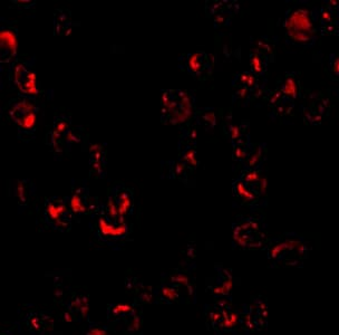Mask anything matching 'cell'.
Returning <instances> with one entry per match:
<instances>
[{
	"label": "cell",
	"instance_id": "cell-20",
	"mask_svg": "<svg viewBox=\"0 0 339 335\" xmlns=\"http://www.w3.org/2000/svg\"><path fill=\"white\" fill-rule=\"evenodd\" d=\"M258 75L254 73L245 72L241 74H238L235 80H233V85L238 89H247L250 91H254L256 87H259V79L256 77Z\"/></svg>",
	"mask_w": 339,
	"mask_h": 335
},
{
	"label": "cell",
	"instance_id": "cell-31",
	"mask_svg": "<svg viewBox=\"0 0 339 335\" xmlns=\"http://www.w3.org/2000/svg\"><path fill=\"white\" fill-rule=\"evenodd\" d=\"M336 15L334 13L331 8L328 6H324L320 10L319 13V22L320 25H326V24H332V22H336Z\"/></svg>",
	"mask_w": 339,
	"mask_h": 335
},
{
	"label": "cell",
	"instance_id": "cell-14",
	"mask_svg": "<svg viewBox=\"0 0 339 335\" xmlns=\"http://www.w3.org/2000/svg\"><path fill=\"white\" fill-rule=\"evenodd\" d=\"M97 222L98 235L106 239H118L127 235V226L125 223H118L109 219L103 211L98 214Z\"/></svg>",
	"mask_w": 339,
	"mask_h": 335
},
{
	"label": "cell",
	"instance_id": "cell-32",
	"mask_svg": "<svg viewBox=\"0 0 339 335\" xmlns=\"http://www.w3.org/2000/svg\"><path fill=\"white\" fill-rule=\"evenodd\" d=\"M254 50H256V52L265 55V56H267L268 58L271 57L272 53H273V49H272L271 46H270V44L267 42V40H263L262 38H259V39L255 40Z\"/></svg>",
	"mask_w": 339,
	"mask_h": 335
},
{
	"label": "cell",
	"instance_id": "cell-37",
	"mask_svg": "<svg viewBox=\"0 0 339 335\" xmlns=\"http://www.w3.org/2000/svg\"><path fill=\"white\" fill-rule=\"evenodd\" d=\"M1 335H16V334H13L11 331H3Z\"/></svg>",
	"mask_w": 339,
	"mask_h": 335
},
{
	"label": "cell",
	"instance_id": "cell-24",
	"mask_svg": "<svg viewBox=\"0 0 339 335\" xmlns=\"http://www.w3.org/2000/svg\"><path fill=\"white\" fill-rule=\"evenodd\" d=\"M67 309L70 310L71 313L76 316V318L84 316L87 311V300L83 296H76L73 298V301L70 302Z\"/></svg>",
	"mask_w": 339,
	"mask_h": 335
},
{
	"label": "cell",
	"instance_id": "cell-16",
	"mask_svg": "<svg viewBox=\"0 0 339 335\" xmlns=\"http://www.w3.org/2000/svg\"><path fill=\"white\" fill-rule=\"evenodd\" d=\"M233 191H235L236 198L239 200L242 205L254 206L259 204L260 200L259 192L240 178L233 183Z\"/></svg>",
	"mask_w": 339,
	"mask_h": 335
},
{
	"label": "cell",
	"instance_id": "cell-28",
	"mask_svg": "<svg viewBox=\"0 0 339 335\" xmlns=\"http://www.w3.org/2000/svg\"><path fill=\"white\" fill-rule=\"evenodd\" d=\"M254 149V148L251 143L247 145H236L233 148V159L237 160V161L245 162L250 157V154L253 153Z\"/></svg>",
	"mask_w": 339,
	"mask_h": 335
},
{
	"label": "cell",
	"instance_id": "cell-12",
	"mask_svg": "<svg viewBox=\"0 0 339 335\" xmlns=\"http://www.w3.org/2000/svg\"><path fill=\"white\" fill-rule=\"evenodd\" d=\"M17 30L11 27L2 28L0 33V56L1 64L11 65L17 55Z\"/></svg>",
	"mask_w": 339,
	"mask_h": 335
},
{
	"label": "cell",
	"instance_id": "cell-2",
	"mask_svg": "<svg viewBox=\"0 0 339 335\" xmlns=\"http://www.w3.org/2000/svg\"><path fill=\"white\" fill-rule=\"evenodd\" d=\"M8 115L18 128V135L22 140H30L37 125V108L28 98H19L9 103Z\"/></svg>",
	"mask_w": 339,
	"mask_h": 335
},
{
	"label": "cell",
	"instance_id": "cell-13",
	"mask_svg": "<svg viewBox=\"0 0 339 335\" xmlns=\"http://www.w3.org/2000/svg\"><path fill=\"white\" fill-rule=\"evenodd\" d=\"M209 320L215 330L229 331V330H232L235 328L238 321H240V318H238L236 313H233L230 310V307L222 305L213 307L210 311Z\"/></svg>",
	"mask_w": 339,
	"mask_h": 335
},
{
	"label": "cell",
	"instance_id": "cell-23",
	"mask_svg": "<svg viewBox=\"0 0 339 335\" xmlns=\"http://www.w3.org/2000/svg\"><path fill=\"white\" fill-rule=\"evenodd\" d=\"M280 90L283 96H286L287 99L292 101L297 99L298 94H299V83L296 81L294 76L288 75L285 79V82H283Z\"/></svg>",
	"mask_w": 339,
	"mask_h": 335
},
{
	"label": "cell",
	"instance_id": "cell-27",
	"mask_svg": "<svg viewBox=\"0 0 339 335\" xmlns=\"http://www.w3.org/2000/svg\"><path fill=\"white\" fill-rule=\"evenodd\" d=\"M248 123H241L240 125H236V124H229L226 127V132L229 136V139L232 141V144L235 143V142L239 139L240 136H242L244 134H248Z\"/></svg>",
	"mask_w": 339,
	"mask_h": 335
},
{
	"label": "cell",
	"instance_id": "cell-7",
	"mask_svg": "<svg viewBox=\"0 0 339 335\" xmlns=\"http://www.w3.org/2000/svg\"><path fill=\"white\" fill-rule=\"evenodd\" d=\"M235 239L245 248H258L263 245L264 236L259 223L254 219H245L235 224Z\"/></svg>",
	"mask_w": 339,
	"mask_h": 335
},
{
	"label": "cell",
	"instance_id": "cell-35",
	"mask_svg": "<svg viewBox=\"0 0 339 335\" xmlns=\"http://www.w3.org/2000/svg\"><path fill=\"white\" fill-rule=\"evenodd\" d=\"M320 29H322L323 34H325V35H337L338 30H339L338 21L332 22V24L320 25Z\"/></svg>",
	"mask_w": 339,
	"mask_h": 335
},
{
	"label": "cell",
	"instance_id": "cell-8",
	"mask_svg": "<svg viewBox=\"0 0 339 335\" xmlns=\"http://www.w3.org/2000/svg\"><path fill=\"white\" fill-rule=\"evenodd\" d=\"M184 67L195 79L205 80L212 73L213 58L204 52L191 53L184 58Z\"/></svg>",
	"mask_w": 339,
	"mask_h": 335
},
{
	"label": "cell",
	"instance_id": "cell-11",
	"mask_svg": "<svg viewBox=\"0 0 339 335\" xmlns=\"http://www.w3.org/2000/svg\"><path fill=\"white\" fill-rule=\"evenodd\" d=\"M72 130L71 122L65 116L56 117L54 121V124L52 130L47 134V143L50 148H53L55 152H62L63 151V143H65V139L68 134V132Z\"/></svg>",
	"mask_w": 339,
	"mask_h": 335
},
{
	"label": "cell",
	"instance_id": "cell-29",
	"mask_svg": "<svg viewBox=\"0 0 339 335\" xmlns=\"http://www.w3.org/2000/svg\"><path fill=\"white\" fill-rule=\"evenodd\" d=\"M292 109H294V103H292V101L287 98L286 99L283 98L281 102L274 107V113H276L278 116H285L292 111Z\"/></svg>",
	"mask_w": 339,
	"mask_h": 335
},
{
	"label": "cell",
	"instance_id": "cell-21",
	"mask_svg": "<svg viewBox=\"0 0 339 335\" xmlns=\"http://www.w3.org/2000/svg\"><path fill=\"white\" fill-rule=\"evenodd\" d=\"M269 58L265 55L254 50L250 54V66L251 71L255 75H262L267 70Z\"/></svg>",
	"mask_w": 339,
	"mask_h": 335
},
{
	"label": "cell",
	"instance_id": "cell-1",
	"mask_svg": "<svg viewBox=\"0 0 339 335\" xmlns=\"http://www.w3.org/2000/svg\"><path fill=\"white\" fill-rule=\"evenodd\" d=\"M161 120L166 124H182L193 114L194 99L183 90H164L162 92Z\"/></svg>",
	"mask_w": 339,
	"mask_h": 335
},
{
	"label": "cell",
	"instance_id": "cell-17",
	"mask_svg": "<svg viewBox=\"0 0 339 335\" xmlns=\"http://www.w3.org/2000/svg\"><path fill=\"white\" fill-rule=\"evenodd\" d=\"M54 27L55 34L57 36L68 35L72 28V18L70 11L65 9H58L54 16Z\"/></svg>",
	"mask_w": 339,
	"mask_h": 335
},
{
	"label": "cell",
	"instance_id": "cell-33",
	"mask_svg": "<svg viewBox=\"0 0 339 335\" xmlns=\"http://www.w3.org/2000/svg\"><path fill=\"white\" fill-rule=\"evenodd\" d=\"M329 72L334 79L339 80V54H332L329 58Z\"/></svg>",
	"mask_w": 339,
	"mask_h": 335
},
{
	"label": "cell",
	"instance_id": "cell-5",
	"mask_svg": "<svg viewBox=\"0 0 339 335\" xmlns=\"http://www.w3.org/2000/svg\"><path fill=\"white\" fill-rule=\"evenodd\" d=\"M12 74L13 85L21 95L30 99L38 94L37 76L30 64L26 62H16L13 65Z\"/></svg>",
	"mask_w": 339,
	"mask_h": 335
},
{
	"label": "cell",
	"instance_id": "cell-18",
	"mask_svg": "<svg viewBox=\"0 0 339 335\" xmlns=\"http://www.w3.org/2000/svg\"><path fill=\"white\" fill-rule=\"evenodd\" d=\"M231 281L232 278L230 276V274H229L226 269H222L218 272V276L215 278L213 286L209 287V290L211 291L212 294H214L215 296H219V295H227L229 294V290H230L231 287Z\"/></svg>",
	"mask_w": 339,
	"mask_h": 335
},
{
	"label": "cell",
	"instance_id": "cell-6",
	"mask_svg": "<svg viewBox=\"0 0 339 335\" xmlns=\"http://www.w3.org/2000/svg\"><path fill=\"white\" fill-rule=\"evenodd\" d=\"M108 319L120 331L126 332L128 335L135 334L140 330V316L130 306L122 304L111 305L108 309Z\"/></svg>",
	"mask_w": 339,
	"mask_h": 335
},
{
	"label": "cell",
	"instance_id": "cell-30",
	"mask_svg": "<svg viewBox=\"0 0 339 335\" xmlns=\"http://www.w3.org/2000/svg\"><path fill=\"white\" fill-rule=\"evenodd\" d=\"M235 11L232 10H226L218 13L217 16H214V26L215 27H223L228 26L232 20V17L235 15Z\"/></svg>",
	"mask_w": 339,
	"mask_h": 335
},
{
	"label": "cell",
	"instance_id": "cell-25",
	"mask_svg": "<svg viewBox=\"0 0 339 335\" xmlns=\"http://www.w3.org/2000/svg\"><path fill=\"white\" fill-rule=\"evenodd\" d=\"M190 170L191 168L187 167L184 162L171 161V174H170V178L178 179L181 181H186Z\"/></svg>",
	"mask_w": 339,
	"mask_h": 335
},
{
	"label": "cell",
	"instance_id": "cell-9",
	"mask_svg": "<svg viewBox=\"0 0 339 335\" xmlns=\"http://www.w3.org/2000/svg\"><path fill=\"white\" fill-rule=\"evenodd\" d=\"M70 208L72 213L79 215H98L102 211L98 199L90 196L87 188H79L74 191L70 201Z\"/></svg>",
	"mask_w": 339,
	"mask_h": 335
},
{
	"label": "cell",
	"instance_id": "cell-15",
	"mask_svg": "<svg viewBox=\"0 0 339 335\" xmlns=\"http://www.w3.org/2000/svg\"><path fill=\"white\" fill-rule=\"evenodd\" d=\"M90 171L96 178H104L106 172V150L103 145L93 144L89 149Z\"/></svg>",
	"mask_w": 339,
	"mask_h": 335
},
{
	"label": "cell",
	"instance_id": "cell-3",
	"mask_svg": "<svg viewBox=\"0 0 339 335\" xmlns=\"http://www.w3.org/2000/svg\"><path fill=\"white\" fill-rule=\"evenodd\" d=\"M133 207V194L124 186H115L107 199L106 207L102 211L114 222L124 223V217L130 214Z\"/></svg>",
	"mask_w": 339,
	"mask_h": 335
},
{
	"label": "cell",
	"instance_id": "cell-34",
	"mask_svg": "<svg viewBox=\"0 0 339 335\" xmlns=\"http://www.w3.org/2000/svg\"><path fill=\"white\" fill-rule=\"evenodd\" d=\"M283 98H285V96H283L281 90H277V91L272 92V93L268 94L267 100H268V103L270 105H273V107H276L277 104H279V103L281 102V101L283 100Z\"/></svg>",
	"mask_w": 339,
	"mask_h": 335
},
{
	"label": "cell",
	"instance_id": "cell-26",
	"mask_svg": "<svg viewBox=\"0 0 339 335\" xmlns=\"http://www.w3.org/2000/svg\"><path fill=\"white\" fill-rule=\"evenodd\" d=\"M15 196L18 199V204L20 206H26L29 201L30 190H29V183H27L26 180L18 181L15 187Z\"/></svg>",
	"mask_w": 339,
	"mask_h": 335
},
{
	"label": "cell",
	"instance_id": "cell-4",
	"mask_svg": "<svg viewBox=\"0 0 339 335\" xmlns=\"http://www.w3.org/2000/svg\"><path fill=\"white\" fill-rule=\"evenodd\" d=\"M43 215L46 224L50 228L59 231H67L72 227L73 213L64 199H48L45 204Z\"/></svg>",
	"mask_w": 339,
	"mask_h": 335
},
{
	"label": "cell",
	"instance_id": "cell-36",
	"mask_svg": "<svg viewBox=\"0 0 339 335\" xmlns=\"http://www.w3.org/2000/svg\"><path fill=\"white\" fill-rule=\"evenodd\" d=\"M87 335H108V334L105 333V332L103 331V330H100V329H95V330H93V331H90Z\"/></svg>",
	"mask_w": 339,
	"mask_h": 335
},
{
	"label": "cell",
	"instance_id": "cell-19",
	"mask_svg": "<svg viewBox=\"0 0 339 335\" xmlns=\"http://www.w3.org/2000/svg\"><path fill=\"white\" fill-rule=\"evenodd\" d=\"M195 123L205 130H212L217 123L215 113L213 109H200L195 112Z\"/></svg>",
	"mask_w": 339,
	"mask_h": 335
},
{
	"label": "cell",
	"instance_id": "cell-10",
	"mask_svg": "<svg viewBox=\"0 0 339 335\" xmlns=\"http://www.w3.org/2000/svg\"><path fill=\"white\" fill-rule=\"evenodd\" d=\"M24 328L31 335H48L54 330V318L47 312L31 311L24 319Z\"/></svg>",
	"mask_w": 339,
	"mask_h": 335
},
{
	"label": "cell",
	"instance_id": "cell-22",
	"mask_svg": "<svg viewBox=\"0 0 339 335\" xmlns=\"http://www.w3.org/2000/svg\"><path fill=\"white\" fill-rule=\"evenodd\" d=\"M264 144L256 145L254 149L253 153L250 154V157L244 162L246 170L251 169H258L261 163H262L264 159Z\"/></svg>",
	"mask_w": 339,
	"mask_h": 335
}]
</instances>
